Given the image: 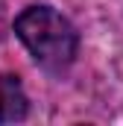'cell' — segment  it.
Wrapping results in <instances>:
<instances>
[{
    "label": "cell",
    "instance_id": "1",
    "mask_svg": "<svg viewBox=\"0 0 123 126\" xmlns=\"http://www.w3.org/2000/svg\"><path fill=\"white\" fill-rule=\"evenodd\" d=\"M15 32L24 41V47L30 50V56L44 70L59 73L76 59L79 35L73 30V24L62 12H56L53 6L24 9L15 21Z\"/></svg>",
    "mask_w": 123,
    "mask_h": 126
},
{
    "label": "cell",
    "instance_id": "2",
    "mask_svg": "<svg viewBox=\"0 0 123 126\" xmlns=\"http://www.w3.org/2000/svg\"><path fill=\"white\" fill-rule=\"evenodd\" d=\"M30 114V100L18 76L0 73V123H18Z\"/></svg>",
    "mask_w": 123,
    "mask_h": 126
}]
</instances>
